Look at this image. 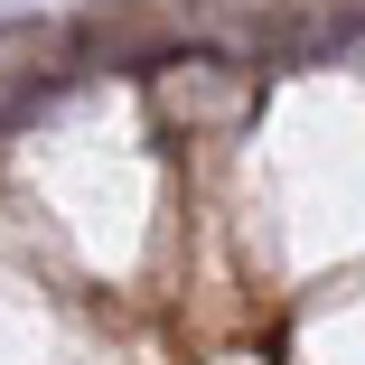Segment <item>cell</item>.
Segmentation results:
<instances>
[{
    "instance_id": "obj_3",
    "label": "cell",
    "mask_w": 365,
    "mask_h": 365,
    "mask_svg": "<svg viewBox=\"0 0 365 365\" xmlns=\"http://www.w3.org/2000/svg\"><path fill=\"white\" fill-rule=\"evenodd\" d=\"M356 66H365V56H356Z\"/></svg>"
},
{
    "instance_id": "obj_1",
    "label": "cell",
    "mask_w": 365,
    "mask_h": 365,
    "mask_svg": "<svg viewBox=\"0 0 365 365\" xmlns=\"http://www.w3.org/2000/svg\"><path fill=\"white\" fill-rule=\"evenodd\" d=\"M253 56L300 76V66H337V56H365V0H290L253 29Z\"/></svg>"
},
{
    "instance_id": "obj_2",
    "label": "cell",
    "mask_w": 365,
    "mask_h": 365,
    "mask_svg": "<svg viewBox=\"0 0 365 365\" xmlns=\"http://www.w3.org/2000/svg\"><path fill=\"white\" fill-rule=\"evenodd\" d=\"M215 66H225V56H160V113L169 122H225L244 103V85L215 76Z\"/></svg>"
}]
</instances>
